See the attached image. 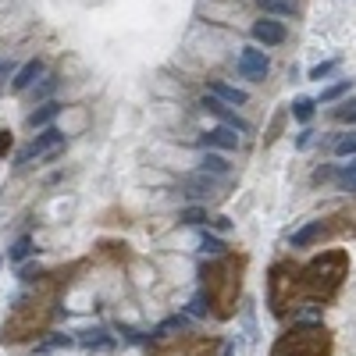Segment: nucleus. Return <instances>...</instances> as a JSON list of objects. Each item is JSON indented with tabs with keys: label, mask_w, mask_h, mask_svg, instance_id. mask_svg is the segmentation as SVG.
<instances>
[{
	"label": "nucleus",
	"mask_w": 356,
	"mask_h": 356,
	"mask_svg": "<svg viewBox=\"0 0 356 356\" xmlns=\"http://www.w3.org/2000/svg\"><path fill=\"white\" fill-rule=\"evenodd\" d=\"M61 146H65V132H61V129H43L33 143L25 146V150H18L15 164H18V168H29V164L40 161V157H54Z\"/></svg>",
	"instance_id": "nucleus-1"
},
{
	"label": "nucleus",
	"mask_w": 356,
	"mask_h": 356,
	"mask_svg": "<svg viewBox=\"0 0 356 356\" xmlns=\"http://www.w3.org/2000/svg\"><path fill=\"white\" fill-rule=\"evenodd\" d=\"M235 68H239V75H243V79L260 82V79L267 75V68H271V61H267V54H264V50L246 47V50L239 54V61H235Z\"/></svg>",
	"instance_id": "nucleus-2"
},
{
	"label": "nucleus",
	"mask_w": 356,
	"mask_h": 356,
	"mask_svg": "<svg viewBox=\"0 0 356 356\" xmlns=\"http://www.w3.org/2000/svg\"><path fill=\"white\" fill-rule=\"evenodd\" d=\"M285 25L282 22H275V18H260V22H253V40L257 43H264V47H278V43H285Z\"/></svg>",
	"instance_id": "nucleus-3"
},
{
	"label": "nucleus",
	"mask_w": 356,
	"mask_h": 356,
	"mask_svg": "<svg viewBox=\"0 0 356 356\" xmlns=\"http://www.w3.org/2000/svg\"><path fill=\"white\" fill-rule=\"evenodd\" d=\"M203 107H207V111H211V114H218L225 129H232V132H239V136H246V132H250V125L243 122V118H235V114L228 111V104H221V100H214L211 93H207V97H203Z\"/></svg>",
	"instance_id": "nucleus-4"
},
{
	"label": "nucleus",
	"mask_w": 356,
	"mask_h": 356,
	"mask_svg": "<svg viewBox=\"0 0 356 356\" xmlns=\"http://www.w3.org/2000/svg\"><path fill=\"white\" fill-rule=\"evenodd\" d=\"M36 79H43V61H40V57H33V61H25V65L15 72L11 89H15V93H25V89H33V86H36Z\"/></svg>",
	"instance_id": "nucleus-5"
},
{
	"label": "nucleus",
	"mask_w": 356,
	"mask_h": 356,
	"mask_svg": "<svg viewBox=\"0 0 356 356\" xmlns=\"http://www.w3.org/2000/svg\"><path fill=\"white\" fill-rule=\"evenodd\" d=\"M207 93H211L214 100H221V104H232V107H243L250 97H246V89H235V86H228V82H207Z\"/></svg>",
	"instance_id": "nucleus-6"
},
{
	"label": "nucleus",
	"mask_w": 356,
	"mask_h": 356,
	"mask_svg": "<svg viewBox=\"0 0 356 356\" xmlns=\"http://www.w3.org/2000/svg\"><path fill=\"white\" fill-rule=\"evenodd\" d=\"M203 146H214V150H235V146H239V136H235L232 129H225V125H218V129H211L203 136Z\"/></svg>",
	"instance_id": "nucleus-7"
},
{
	"label": "nucleus",
	"mask_w": 356,
	"mask_h": 356,
	"mask_svg": "<svg viewBox=\"0 0 356 356\" xmlns=\"http://www.w3.org/2000/svg\"><path fill=\"white\" fill-rule=\"evenodd\" d=\"M75 346H82V349H111L114 339H111L104 328H86V332L75 335Z\"/></svg>",
	"instance_id": "nucleus-8"
},
{
	"label": "nucleus",
	"mask_w": 356,
	"mask_h": 356,
	"mask_svg": "<svg viewBox=\"0 0 356 356\" xmlns=\"http://www.w3.org/2000/svg\"><path fill=\"white\" fill-rule=\"evenodd\" d=\"M57 114H61V104H57V100H47V104H40L33 114H29V125H33V129H43V125L54 122Z\"/></svg>",
	"instance_id": "nucleus-9"
},
{
	"label": "nucleus",
	"mask_w": 356,
	"mask_h": 356,
	"mask_svg": "<svg viewBox=\"0 0 356 356\" xmlns=\"http://www.w3.org/2000/svg\"><path fill=\"white\" fill-rule=\"evenodd\" d=\"M182 189H186V196H193V200H203V196H211L214 182H211V175H196V178H186V182H182Z\"/></svg>",
	"instance_id": "nucleus-10"
},
{
	"label": "nucleus",
	"mask_w": 356,
	"mask_h": 356,
	"mask_svg": "<svg viewBox=\"0 0 356 356\" xmlns=\"http://www.w3.org/2000/svg\"><path fill=\"white\" fill-rule=\"evenodd\" d=\"M264 15H275V18H292L296 15V4L292 0H257Z\"/></svg>",
	"instance_id": "nucleus-11"
},
{
	"label": "nucleus",
	"mask_w": 356,
	"mask_h": 356,
	"mask_svg": "<svg viewBox=\"0 0 356 356\" xmlns=\"http://www.w3.org/2000/svg\"><path fill=\"white\" fill-rule=\"evenodd\" d=\"M200 171H203V175H211V178H221V175H228V161H225L221 154H203Z\"/></svg>",
	"instance_id": "nucleus-12"
},
{
	"label": "nucleus",
	"mask_w": 356,
	"mask_h": 356,
	"mask_svg": "<svg viewBox=\"0 0 356 356\" xmlns=\"http://www.w3.org/2000/svg\"><path fill=\"white\" fill-rule=\"evenodd\" d=\"M321 221H314V225H307V228H300V232H292V250H303V246H310L314 239H321Z\"/></svg>",
	"instance_id": "nucleus-13"
},
{
	"label": "nucleus",
	"mask_w": 356,
	"mask_h": 356,
	"mask_svg": "<svg viewBox=\"0 0 356 356\" xmlns=\"http://www.w3.org/2000/svg\"><path fill=\"white\" fill-rule=\"evenodd\" d=\"M321 307H314V303H307L303 310H296L292 314V324H296V328H307V324H310V328H314V324H321Z\"/></svg>",
	"instance_id": "nucleus-14"
},
{
	"label": "nucleus",
	"mask_w": 356,
	"mask_h": 356,
	"mask_svg": "<svg viewBox=\"0 0 356 356\" xmlns=\"http://www.w3.org/2000/svg\"><path fill=\"white\" fill-rule=\"evenodd\" d=\"M228 246H225V239L221 235H211V232H203V239H200V253L203 257H221Z\"/></svg>",
	"instance_id": "nucleus-15"
},
{
	"label": "nucleus",
	"mask_w": 356,
	"mask_h": 356,
	"mask_svg": "<svg viewBox=\"0 0 356 356\" xmlns=\"http://www.w3.org/2000/svg\"><path fill=\"white\" fill-rule=\"evenodd\" d=\"M314 107H317V100H310V97L292 100V118H296V122H310V118H314Z\"/></svg>",
	"instance_id": "nucleus-16"
},
{
	"label": "nucleus",
	"mask_w": 356,
	"mask_h": 356,
	"mask_svg": "<svg viewBox=\"0 0 356 356\" xmlns=\"http://www.w3.org/2000/svg\"><path fill=\"white\" fill-rule=\"evenodd\" d=\"M57 82H61L57 75H43V82H36V86H33V100H36V104H43V100L54 93V89H57Z\"/></svg>",
	"instance_id": "nucleus-17"
},
{
	"label": "nucleus",
	"mask_w": 356,
	"mask_h": 356,
	"mask_svg": "<svg viewBox=\"0 0 356 356\" xmlns=\"http://www.w3.org/2000/svg\"><path fill=\"white\" fill-rule=\"evenodd\" d=\"M349 79H342V82H335V86H328V89H321V100L317 104H332V100H339L342 93H349Z\"/></svg>",
	"instance_id": "nucleus-18"
},
{
	"label": "nucleus",
	"mask_w": 356,
	"mask_h": 356,
	"mask_svg": "<svg viewBox=\"0 0 356 356\" xmlns=\"http://www.w3.org/2000/svg\"><path fill=\"white\" fill-rule=\"evenodd\" d=\"M29 253H33V239H29V235H22V239H18V243L11 246L8 260H11V264H22V260H25Z\"/></svg>",
	"instance_id": "nucleus-19"
},
{
	"label": "nucleus",
	"mask_w": 356,
	"mask_h": 356,
	"mask_svg": "<svg viewBox=\"0 0 356 356\" xmlns=\"http://www.w3.org/2000/svg\"><path fill=\"white\" fill-rule=\"evenodd\" d=\"M182 328H186V317H168L164 324H157V328H154L150 339H164L168 332H182Z\"/></svg>",
	"instance_id": "nucleus-20"
},
{
	"label": "nucleus",
	"mask_w": 356,
	"mask_h": 356,
	"mask_svg": "<svg viewBox=\"0 0 356 356\" xmlns=\"http://www.w3.org/2000/svg\"><path fill=\"white\" fill-rule=\"evenodd\" d=\"M335 154H339V157H356V132L335 139Z\"/></svg>",
	"instance_id": "nucleus-21"
},
{
	"label": "nucleus",
	"mask_w": 356,
	"mask_h": 356,
	"mask_svg": "<svg viewBox=\"0 0 356 356\" xmlns=\"http://www.w3.org/2000/svg\"><path fill=\"white\" fill-rule=\"evenodd\" d=\"M335 178H339V186H342V189H353V193H356V161H349L346 168H339Z\"/></svg>",
	"instance_id": "nucleus-22"
},
{
	"label": "nucleus",
	"mask_w": 356,
	"mask_h": 356,
	"mask_svg": "<svg viewBox=\"0 0 356 356\" xmlns=\"http://www.w3.org/2000/svg\"><path fill=\"white\" fill-rule=\"evenodd\" d=\"M207 221V207H186L182 211V225H203Z\"/></svg>",
	"instance_id": "nucleus-23"
},
{
	"label": "nucleus",
	"mask_w": 356,
	"mask_h": 356,
	"mask_svg": "<svg viewBox=\"0 0 356 356\" xmlns=\"http://www.w3.org/2000/svg\"><path fill=\"white\" fill-rule=\"evenodd\" d=\"M68 346H75V335H54V339H47L40 349H68Z\"/></svg>",
	"instance_id": "nucleus-24"
},
{
	"label": "nucleus",
	"mask_w": 356,
	"mask_h": 356,
	"mask_svg": "<svg viewBox=\"0 0 356 356\" xmlns=\"http://www.w3.org/2000/svg\"><path fill=\"white\" fill-rule=\"evenodd\" d=\"M335 118H339V122H353V125H356V100H349V104L335 107Z\"/></svg>",
	"instance_id": "nucleus-25"
},
{
	"label": "nucleus",
	"mask_w": 356,
	"mask_h": 356,
	"mask_svg": "<svg viewBox=\"0 0 356 356\" xmlns=\"http://www.w3.org/2000/svg\"><path fill=\"white\" fill-rule=\"evenodd\" d=\"M189 314L193 317H203L207 314V300H203V296H193V300H189Z\"/></svg>",
	"instance_id": "nucleus-26"
},
{
	"label": "nucleus",
	"mask_w": 356,
	"mask_h": 356,
	"mask_svg": "<svg viewBox=\"0 0 356 356\" xmlns=\"http://www.w3.org/2000/svg\"><path fill=\"white\" fill-rule=\"evenodd\" d=\"M332 72H335V61H324V65L310 68V79H324V75H332Z\"/></svg>",
	"instance_id": "nucleus-27"
},
{
	"label": "nucleus",
	"mask_w": 356,
	"mask_h": 356,
	"mask_svg": "<svg viewBox=\"0 0 356 356\" xmlns=\"http://www.w3.org/2000/svg\"><path fill=\"white\" fill-rule=\"evenodd\" d=\"M122 335H125L129 342H143V339H146V335H143V332H136V328H122Z\"/></svg>",
	"instance_id": "nucleus-28"
},
{
	"label": "nucleus",
	"mask_w": 356,
	"mask_h": 356,
	"mask_svg": "<svg viewBox=\"0 0 356 356\" xmlns=\"http://www.w3.org/2000/svg\"><path fill=\"white\" fill-rule=\"evenodd\" d=\"M214 228H218V232H228L232 221H228V218H214Z\"/></svg>",
	"instance_id": "nucleus-29"
},
{
	"label": "nucleus",
	"mask_w": 356,
	"mask_h": 356,
	"mask_svg": "<svg viewBox=\"0 0 356 356\" xmlns=\"http://www.w3.org/2000/svg\"><path fill=\"white\" fill-rule=\"evenodd\" d=\"M310 136H314V132H300V139H296V146H300V150H303V146L310 143Z\"/></svg>",
	"instance_id": "nucleus-30"
},
{
	"label": "nucleus",
	"mask_w": 356,
	"mask_h": 356,
	"mask_svg": "<svg viewBox=\"0 0 356 356\" xmlns=\"http://www.w3.org/2000/svg\"><path fill=\"white\" fill-rule=\"evenodd\" d=\"M8 143H11V139H8V132H0V154L8 150Z\"/></svg>",
	"instance_id": "nucleus-31"
},
{
	"label": "nucleus",
	"mask_w": 356,
	"mask_h": 356,
	"mask_svg": "<svg viewBox=\"0 0 356 356\" xmlns=\"http://www.w3.org/2000/svg\"><path fill=\"white\" fill-rule=\"evenodd\" d=\"M232 353H235V342H228V346L221 349V356H232Z\"/></svg>",
	"instance_id": "nucleus-32"
}]
</instances>
